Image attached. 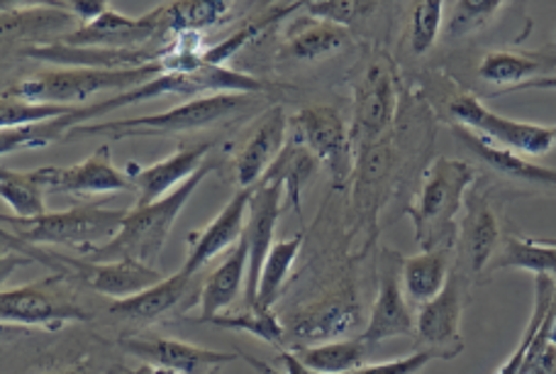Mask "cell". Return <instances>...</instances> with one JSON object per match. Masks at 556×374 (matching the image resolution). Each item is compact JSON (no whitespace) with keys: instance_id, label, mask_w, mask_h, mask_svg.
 Instances as JSON below:
<instances>
[{"instance_id":"obj_46","label":"cell","mask_w":556,"mask_h":374,"mask_svg":"<svg viewBox=\"0 0 556 374\" xmlns=\"http://www.w3.org/2000/svg\"><path fill=\"white\" fill-rule=\"evenodd\" d=\"M528 374H556V346L544 336V323L530 348V372Z\"/></svg>"},{"instance_id":"obj_13","label":"cell","mask_w":556,"mask_h":374,"mask_svg":"<svg viewBox=\"0 0 556 374\" xmlns=\"http://www.w3.org/2000/svg\"><path fill=\"white\" fill-rule=\"evenodd\" d=\"M466 279L456 267H452L450 282L442 289L440 297L422 303L415 323L417 350H425L434 356V360H454L464 352L462 336V316H464V294Z\"/></svg>"},{"instance_id":"obj_15","label":"cell","mask_w":556,"mask_h":374,"mask_svg":"<svg viewBox=\"0 0 556 374\" xmlns=\"http://www.w3.org/2000/svg\"><path fill=\"white\" fill-rule=\"evenodd\" d=\"M501 225L491 209L485 194L473 189L466 194L464 219L459 223V238H456L454 267L469 284L471 279L489 267L501 248Z\"/></svg>"},{"instance_id":"obj_7","label":"cell","mask_w":556,"mask_h":374,"mask_svg":"<svg viewBox=\"0 0 556 374\" xmlns=\"http://www.w3.org/2000/svg\"><path fill=\"white\" fill-rule=\"evenodd\" d=\"M13 248L23 250L33 260L47 264V267L54 270L59 277H74L98 294L115 297V301L135 297V294L154 287V284L164 279L154 267H147V264H139L132 260H117V262L76 260L59 252L39 250L35 245L20 242L17 238H13Z\"/></svg>"},{"instance_id":"obj_17","label":"cell","mask_w":556,"mask_h":374,"mask_svg":"<svg viewBox=\"0 0 556 374\" xmlns=\"http://www.w3.org/2000/svg\"><path fill=\"white\" fill-rule=\"evenodd\" d=\"M401 270H403V260L383 258L379 291H376L369 323H366V328L362 333V340L369 348L391 338L415 336L417 316H413L408 301L403 299Z\"/></svg>"},{"instance_id":"obj_38","label":"cell","mask_w":556,"mask_h":374,"mask_svg":"<svg viewBox=\"0 0 556 374\" xmlns=\"http://www.w3.org/2000/svg\"><path fill=\"white\" fill-rule=\"evenodd\" d=\"M230 15V3L225 0H211V3H172L166 5V27L168 37H176L181 33H198L203 35L205 29L217 27L223 20Z\"/></svg>"},{"instance_id":"obj_32","label":"cell","mask_w":556,"mask_h":374,"mask_svg":"<svg viewBox=\"0 0 556 374\" xmlns=\"http://www.w3.org/2000/svg\"><path fill=\"white\" fill-rule=\"evenodd\" d=\"M493 270H525L534 277L556 279V240L503 238Z\"/></svg>"},{"instance_id":"obj_25","label":"cell","mask_w":556,"mask_h":374,"mask_svg":"<svg viewBox=\"0 0 556 374\" xmlns=\"http://www.w3.org/2000/svg\"><path fill=\"white\" fill-rule=\"evenodd\" d=\"M454 133L476 157H481L485 164L493 166V170L498 174L508 176V179L525 182V184L552 186V189H556V170H554V166H544V164L525 160L522 154L508 150V147H501V145H495L491 140H485V137L476 135L473 130H469V127L454 125Z\"/></svg>"},{"instance_id":"obj_19","label":"cell","mask_w":556,"mask_h":374,"mask_svg":"<svg viewBox=\"0 0 556 374\" xmlns=\"http://www.w3.org/2000/svg\"><path fill=\"white\" fill-rule=\"evenodd\" d=\"M213 150V142H198L176 150L172 157H166L164 162L139 166H127V176H130L137 191V205H149L159 199H164L166 194L178 189L184 182L201 170L207 162V152Z\"/></svg>"},{"instance_id":"obj_28","label":"cell","mask_w":556,"mask_h":374,"mask_svg":"<svg viewBox=\"0 0 556 374\" xmlns=\"http://www.w3.org/2000/svg\"><path fill=\"white\" fill-rule=\"evenodd\" d=\"M452 267L454 258H450V250H432L405 258L401 270L405 297H410L417 303H427L440 297L446 282H450Z\"/></svg>"},{"instance_id":"obj_20","label":"cell","mask_w":556,"mask_h":374,"mask_svg":"<svg viewBox=\"0 0 556 374\" xmlns=\"http://www.w3.org/2000/svg\"><path fill=\"white\" fill-rule=\"evenodd\" d=\"M47 189L49 194L84 196L132 191L135 184L130 176L113 166L111 147L101 145L91 157H86L81 164L47 166Z\"/></svg>"},{"instance_id":"obj_1","label":"cell","mask_w":556,"mask_h":374,"mask_svg":"<svg viewBox=\"0 0 556 374\" xmlns=\"http://www.w3.org/2000/svg\"><path fill=\"white\" fill-rule=\"evenodd\" d=\"M476 184V170L469 162L437 157L425 172L422 189L417 201L408 205L415 225V242L422 252L456 248L459 238V213L471 186Z\"/></svg>"},{"instance_id":"obj_50","label":"cell","mask_w":556,"mask_h":374,"mask_svg":"<svg viewBox=\"0 0 556 374\" xmlns=\"http://www.w3.org/2000/svg\"><path fill=\"white\" fill-rule=\"evenodd\" d=\"M132 374H174V372H168V370H159V367H152V365H147V367H142V370H137V372H132Z\"/></svg>"},{"instance_id":"obj_29","label":"cell","mask_w":556,"mask_h":374,"mask_svg":"<svg viewBox=\"0 0 556 374\" xmlns=\"http://www.w3.org/2000/svg\"><path fill=\"white\" fill-rule=\"evenodd\" d=\"M556 68L554 57L542 54H522V52H491L483 57L479 74L483 82L501 86L503 91L534 82V78L549 76Z\"/></svg>"},{"instance_id":"obj_4","label":"cell","mask_w":556,"mask_h":374,"mask_svg":"<svg viewBox=\"0 0 556 374\" xmlns=\"http://www.w3.org/2000/svg\"><path fill=\"white\" fill-rule=\"evenodd\" d=\"M247 98H250L247 94L201 96L164 113L125 117V121H101V123L78 125L66 135V140L103 137L108 142H115V140H127V137H154V135L201 130V127L220 123L225 117H230L232 113L240 111L242 105H247Z\"/></svg>"},{"instance_id":"obj_40","label":"cell","mask_w":556,"mask_h":374,"mask_svg":"<svg viewBox=\"0 0 556 374\" xmlns=\"http://www.w3.org/2000/svg\"><path fill=\"white\" fill-rule=\"evenodd\" d=\"M211 323H213V326H220V328H227V331L250 333V336L266 340L269 346H278V348L286 346L283 321L278 319L274 311L247 307V311L217 313V316Z\"/></svg>"},{"instance_id":"obj_6","label":"cell","mask_w":556,"mask_h":374,"mask_svg":"<svg viewBox=\"0 0 556 374\" xmlns=\"http://www.w3.org/2000/svg\"><path fill=\"white\" fill-rule=\"evenodd\" d=\"M130 211H108L101 205H76V209L45 213L39 219H13L3 215V230L27 245H66V248L93 250L111 242L121 233Z\"/></svg>"},{"instance_id":"obj_34","label":"cell","mask_w":556,"mask_h":374,"mask_svg":"<svg viewBox=\"0 0 556 374\" xmlns=\"http://www.w3.org/2000/svg\"><path fill=\"white\" fill-rule=\"evenodd\" d=\"M301 248H303V235H293V238H288V240L274 242L269 258H266V262H264L254 309H264V311L274 309V303L278 301V294H281Z\"/></svg>"},{"instance_id":"obj_36","label":"cell","mask_w":556,"mask_h":374,"mask_svg":"<svg viewBox=\"0 0 556 374\" xmlns=\"http://www.w3.org/2000/svg\"><path fill=\"white\" fill-rule=\"evenodd\" d=\"M74 15L68 13L64 3L59 5H39V8H27V10H13V17L3 13V35L10 33L27 37V39H39L49 33H56V29H64L74 23Z\"/></svg>"},{"instance_id":"obj_47","label":"cell","mask_w":556,"mask_h":374,"mask_svg":"<svg viewBox=\"0 0 556 374\" xmlns=\"http://www.w3.org/2000/svg\"><path fill=\"white\" fill-rule=\"evenodd\" d=\"M66 8H68V13H72L76 20H81L84 25L96 23L98 17L105 15L108 10H111L105 3H101V0H96V3H84V0H78V3H72Z\"/></svg>"},{"instance_id":"obj_8","label":"cell","mask_w":556,"mask_h":374,"mask_svg":"<svg viewBox=\"0 0 556 374\" xmlns=\"http://www.w3.org/2000/svg\"><path fill=\"white\" fill-rule=\"evenodd\" d=\"M362 323V307L352 284L323 294L305 307L291 311L283 321L286 342H293V350L320 346L342 336H350Z\"/></svg>"},{"instance_id":"obj_43","label":"cell","mask_w":556,"mask_h":374,"mask_svg":"<svg viewBox=\"0 0 556 374\" xmlns=\"http://www.w3.org/2000/svg\"><path fill=\"white\" fill-rule=\"evenodd\" d=\"M434 360V356L425 350H417L413 356L403 358V360H393V362H381V365H366L362 370H354V372H346V374H420L430 362ZM281 362L286 365V374H320V372H313L307 370L301 360L295 358V352H283Z\"/></svg>"},{"instance_id":"obj_24","label":"cell","mask_w":556,"mask_h":374,"mask_svg":"<svg viewBox=\"0 0 556 374\" xmlns=\"http://www.w3.org/2000/svg\"><path fill=\"white\" fill-rule=\"evenodd\" d=\"M191 279L184 272H176L172 277H164L154 287L135 294V297L117 299L111 303V313L117 319L139 323V326H149L159 319L168 316V313L181 307L188 287H191Z\"/></svg>"},{"instance_id":"obj_51","label":"cell","mask_w":556,"mask_h":374,"mask_svg":"<svg viewBox=\"0 0 556 374\" xmlns=\"http://www.w3.org/2000/svg\"><path fill=\"white\" fill-rule=\"evenodd\" d=\"M56 374H81V372H56Z\"/></svg>"},{"instance_id":"obj_49","label":"cell","mask_w":556,"mask_h":374,"mask_svg":"<svg viewBox=\"0 0 556 374\" xmlns=\"http://www.w3.org/2000/svg\"><path fill=\"white\" fill-rule=\"evenodd\" d=\"M247 362H250V365H252V367H256V370H260L262 374H278V372H274L271 367H266V365H264V362H260V360H254V358H247Z\"/></svg>"},{"instance_id":"obj_27","label":"cell","mask_w":556,"mask_h":374,"mask_svg":"<svg viewBox=\"0 0 556 374\" xmlns=\"http://www.w3.org/2000/svg\"><path fill=\"white\" fill-rule=\"evenodd\" d=\"M247 270H250V252H247V242L242 238L201 289V319L198 321L211 323L217 313L230 307L242 289Z\"/></svg>"},{"instance_id":"obj_45","label":"cell","mask_w":556,"mask_h":374,"mask_svg":"<svg viewBox=\"0 0 556 374\" xmlns=\"http://www.w3.org/2000/svg\"><path fill=\"white\" fill-rule=\"evenodd\" d=\"M376 5L374 3H356V0H313V3H305L303 13L311 15L315 20H325V23L332 25H354L356 20H364L369 13H374Z\"/></svg>"},{"instance_id":"obj_52","label":"cell","mask_w":556,"mask_h":374,"mask_svg":"<svg viewBox=\"0 0 556 374\" xmlns=\"http://www.w3.org/2000/svg\"><path fill=\"white\" fill-rule=\"evenodd\" d=\"M554 140H556V127H554Z\"/></svg>"},{"instance_id":"obj_14","label":"cell","mask_w":556,"mask_h":374,"mask_svg":"<svg viewBox=\"0 0 556 374\" xmlns=\"http://www.w3.org/2000/svg\"><path fill=\"white\" fill-rule=\"evenodd\" d=\"M62 277L25 284L0 294V321L15 326L59 328L66 321H86V311L56 289Z\"/></svg>"},{"instance_id":"obj_22","label":"cell","mask_w":556,"mask_h":374,"mask_svg":"<svg viewBox=\"0 0 556 374\" xmlns=\"http://www.w3.org/2000/svg\"><path fill=\"white\" fill-rule=\"evenodd\" d=\"M121 346L130 356L144 360L147 365L168 370L174 374H211L215 367L232 362L235 356L220 350H207L191 346V342L172 340V338H152V340H123Z\"/></svg>"},{"instance_id":"obj_33","label":"cell","mask_w":556,"mask_h":374,"mask_svg":"<svg viewBox=\"0 0 556 374\" xmlns=\"http://www.w3.org/2000/svg\"><path fill=\"white\" fill-rule=\"evenodd\" d=\"M47 194V166L35 172H0V196L15 211L17 219H39V215H45Z\"/></svg>"},{"instance_id":"obj_37","label":"cell","mask_w":556,"mask_h":374,"mask_svg":"<svg viewBox=\"0 0 556 374\" xmlns=\"http://www.w3.org/2000/svg\"><path fill=\"white\" fill-rule=\"evenodd\" d=\"M554 291H556V279L534 277V309H532L528 328H525V333H522L520 346L515 348V352L508 358V362H505V365L495 374H528L530 372L532 340L540 333L544 319H547V313L552 309V301H554Z\"/></svg>"},{"instance_id":"obj_35","label":"cell","mask_w":556,"mask_h":374,"mask_svg":"<svg viewBox=\"0 0 556 374\" xmlns=\"http://www.w3.org/2000/svg\"><path fill=\"white\" fill-rule=\"evenodd\" d=\"M303 8H305V3H291V5H271V8H266L262 15L252 17L250 23H247L244 27H240L235 35L227 37L225 42L215 45V47H211V49H205L203 64H205V66H223L225 62H230V59H232L237 52H240V49H242L247 42H252L254 37H260V35L264 33V29H269L271 25L281 23V20H286L288 15L298 13V10H303Z\"/></svg>"},{"instance_id":"obj_2","label":"cell","mask_w":556,"mask_h":374,"mask_svg":"<svg viewBox=\"0 0 556 374\" xmlns=\"http://www.w3.org/2000/svg\"><path fill=\"white\" fill-rule=\"evenodd\" d=\"M215 170V162H205L191 179L184 182L178 189L166 194L164 199H159L149 205H135L127 213L121 233L115 238L86 252V260L91 262H117V260H132L147 267H154L159 254H162L164 245L168 240L174 223L181 213L184 205L191 201L198 186L203 184L207 174Z\"/></svg>"},{"instance_id":"obj_16","label":"cell","mask_w":556,"mask_h":374,"mask_svg":"<svg viewBox=\"0 0 556 374\" xmlns=\"http://www.w3.org/2000/svg\"><path fill=\"white\" fill-rule=\"evenodd\" d=\"M283 184L281 182H260L252 186L250 213H247V225L242 238L250 252V270H247V307H256V291H260V279L264 262L274 248V233L278 215H281L283 203Z\"/></svg>"},{"instance_id":"obj_30","label":"cell","mask_w":556,"mask_h":374,"mask_svg":"<svg viewBox=\"0 0 556 374\" xmlns=\"http://www.w3.org/2000/svg\"><path fill=\"white\" fill-rule=\"evenodd\" d=\"M307 370L320 374H346L366 367L371 348L359 338L320 342V346L291 350Z\"/></svg>"},{"instance_id":"obj_39","label":"cell","mask_w":556,"mask_h":374,"mask_svg":"<svg viewBox=\"0 0 556 374\" xmlns=\"http://www.w3.org/2000/svg\"><path fill=\"white\" fill-rule=\"evenodd\" d=\"M76 113V111H74ZM74 130L72 115L56 117V121H45L37 125H23L10 127V130L0 133V152H23V150H39L52 142H64L66 135Z\"/></svg>"},{"instance_id":"obj_18","label":"cell","mask_w":556,"mask_h":374,"mask_svg":"<svg viewBox=\"0 0 556 374\" xmlns=\"http://www.w3.org/2000/svg\"><path fill=\"white\" fill-rule=\"evenodd\" d=\"M166 47H144V49H108V47H68L62 42H49L39 47L23 49V57L37 59V62L59 64L66 68H108V72H123V68H139L156 64L168 54Z\"/></svg>"},{"instance_id":"obj_5","label":"cell","mask_w":556,"mask_h":374,"mask_svg":"<svg viewBox=\"0 0 556 374\" xmlns=\"http://www.w3.org/2000/svg\"><path fill=\"white\" fill-rule=\"evenodd\" d=\"M164 74V64H147L139 68H123V72H108V68H52L35 76H27L15 86H10L5 98L35 103H62L84 105L88 98L101 91H121V88L142 86L152 78Z\"/></svg>"},{"instance_id":"obj_48","label":"cell","mask_w":556,"mask_h":374,"mask_svg":"<svg viewBox=\"0 0 556 374\" xmlns=\"http://www.w3.org/2000/svg\"><path fill=\"white\" fill-rule=\"evenodd\" d=\"M530 88H540V91H556V72H552L549 76L534 78V82L515 86V88H510V94H515V91H530Z\"/></svg>"},{"instance_id":"obj_31","label":"cell","mask_w":556,"mask_h":374,"mask_svg":"<svg viewBox=\"0 0 556 374\" xmlns=\"http://www.w3.org/2000/svg\"><path fill=\"white\" fill-rule=\"evenodd\" d=\"M317 166H320V160H317L307 147L295 140H288L283 152L278 154V160L271 164V170L264 174L262 182H281L293 211L301 213L303 189L317 174Z\"/></svg>"},{"instance_id":"obj_26","label":"cell","mask_w":556,"mask_h":374,"mask_svg":"<svg viewBox=\"0 0 556 374\" xmlns=\"http://www.w3.org/2000/svg\"><path fill=\"white\" fill-rule=\"evenodd\" d=\"M350 45V33L346 27L325 23V20H315L305 15L288 27L283 54L293 62L301 64H315L323 59L332 57Z\"/></svg>"},{"instance_id":"obj_11","label":"cell","mask_w":556,"mask_h":374,"mask_svg":"<svg viewBox=\"0 0 556 374\" xmlns=\"http://www.w3.org/2000/svg\"><path fill=\"white\" fill-rule=\"evenodd\" d=\"M395 105H399V96H395L391 66L386 64V59H376L356 82L354 121L350 130L354 154L383 142V135L393 125Z\"/></svg>"},{"instance_id":"obj_12","label":"cell","mask_w":556,"mask_h":374,"mask_svg":"<svg viewBox=\"0 0 556 374\" xmlns=\"http://www.w3.org/2000/svg\"><path fill=\"white\" fill-rule=\"evenodd\" d=\"M68 47H108V49H144L172 45L166 27V5H159L142 17H127L117 10H108L96 23L81 25L59 39Z\"/></svg>"},{"instance_id":"obj_23","label":"cell","mask_w":556,"mask_h":374,"mask_svg":"<svg viewBox=\"0 0 556 374\" xmlns=\"http://www.w3.org/2000/svg\"><path fill=\"white\" fill-rule=\"evenodd\" d=\"M250 199H252V189H240L230 201H227L225 209L217 213V219L207 225L203 233L193 235L191 252H188V260L181 267L184 274L195 277V274L201 272L217 252L232 250L235 245L242 240L247 213H250Z\"/></svg>"},{"instance_id":"obj_9","label":"cell","mask_w":556,"mask_h":374,"mask_svg":"<svg viewBox=\"0 0 556 374\" xmlns=\"http://www.w3.org/2000/svg\"><path fill=\"white\" fill-rule=\"evenodd\" d=\"M288 140L307 147L327 166L334 186H344L354 172L356 154L350 130L344 127L342 115L330 105H311L295 113L288 123Z\"/></svg>"},{"instance_id":"obj_21","label":"cell","mask_w":556,"mask_h":374,"mask_svg":"<svg viewBox=\"0 0 556 374\" xmlns=\"http://www.w3.org/2000/svg\"><path fill=\"white\" fill-rule=\"evenodd\" d=\"M288 117L283 105H274L264 113V117L247 137V142L235 157V174L240 189H252V186L264 179V174L271 170L288 142Z\"/></svg>"},{"instance_id":"obj_3","label":"cell","mask_w":556,"mask_h":374,"mask_svg":"<svg viewBox=\"0 0 556 374\" xmlns=\"http://www.w3.org/2000/svg\"><path fill=\"white\" fill-rule=\"evenodd\" d=\"M269 91V86L260 78L250 74L232 72L227 66H203L191 74H178V72H164L162 76L152 78L142 86L132 88V91L117 94L113 98H105V101H93L84 103L76 108L72 115L74 125H86V121H98V117L105 113H113L117 108L139 103V101H152V98L176 94L186 98H201V96H215V94H264Z\"/></svg>"},{"instance_id":"obj_10","label":"cell","mask_w":556,"mask_h":374,"mask_svg":"<svg viewBox=\"0 0 556 374\" xmlns=\"http://www.w3.org/2000/svg\"><path fill=\"white\" fill-rule=\"evenodd\" d=\"M450 115L454 117L456 125L469 127L476 135H481L485 140L501 147H508V150L518 154L540 157L547 154L556 145L554 127L510 121V117L493 113L491 108H485L479 98L469 94H459L452 98Z\"/></svg>"},{"instance_id":"obj_41","label":"cell","mask_w":556,"mask_h":374,"mask_svg":"<svg viewBox=\"0 0 556 374\" xmlns=\"http://www.w3.org/2000/svg\"><path fill=\"white\" fill-rule=\"evenodd\" d=\"M505 3L501 0H459L450 10V20H446V35L450 37H466L483 29L493 17L503 13Z\"/></svg>"},{"instance_id":"obj_44","label":"cell","mask_w":556,"mask_h":374,"mask_svg":"<svg viewBox=\"0 0 556 374\" xmlns=\"http://www.w3.org/2000/svg\"><path fill=\"white\" fill-rule=\"evenodd\" d=\"M444 20V5L430 0V3H417L410 17V47L415 54H427L440 37Z\"/></svg>"},{"instance_id":"obj_42","label":"cell","mask_w":556,"mask_h":374,"mask_svg":"<svg viewBox=\"0 0 556 374\" xmlns=\"http://www.w3.org/2000/svg\"><path fill=\"white\" fill-rule=\"evenodd\" d=\"M76 108L78 105L35 103V101H20V98H3V105H0V125H3V130H10V127L56 121V117L72 115Z\"/></svg>"}]
</instances>
